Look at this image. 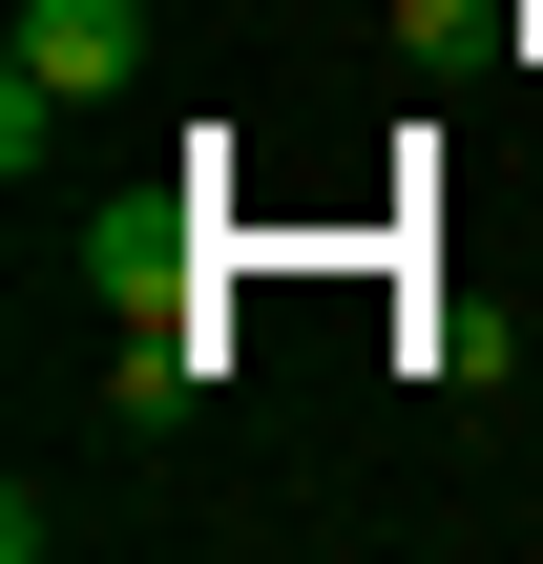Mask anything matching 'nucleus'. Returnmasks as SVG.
<instances>
[{"label": "nucleus", "instance_id": "obj_1", "mask_svg": "<svg viewBox=\"0 0 543 564\" xmlns=\"http://www.w3.org/2000/svg\"><path fill=\"white\" fill-rule=\"evenodd\" d=\"M188 251H209V167H188V188H126V209L84 230V272H105L126 314H188Z\"/></svg>", "mask_w": 543, "mask_h": 564}, {"label": "nucleus", "instance_id": "obj_2", "mask_svg": "<svg viewBox=\"0 0 543 564\" xmlns=\"http://www.w3.org/2000/svg\"><path fill=\"white\" fill-rule=\"evenodd\" d=\"M126 63H146V0H21V63H0V84H42V105H105Z\"/></svg>", "mask_w": 543, "mask_h": 564}, {"label": "nucleus", "instance_id": "obj_3", "mask_svg": "<svg viewBox=\"0 0 543 564\" xmlns=\"http://www.w3.org/2000/svg\"><path fill=\"white\" fill-rule=\"evenodd\" d=\"M188 398H209V314H146V335L105 356V419H146V440H167Z\"/></svg>", "mask_w": 543, "mask_h": 564}]
</instances>
